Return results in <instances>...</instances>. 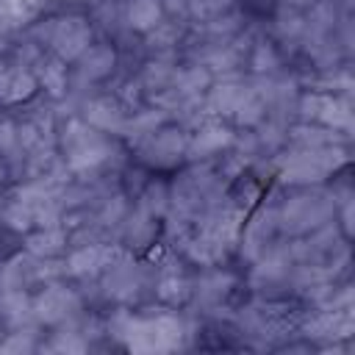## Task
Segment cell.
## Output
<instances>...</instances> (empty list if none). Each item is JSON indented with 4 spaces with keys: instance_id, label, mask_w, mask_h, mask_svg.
<instances>
[{
    "instance_id": "cell-7",
    "label": "cell",
    "mask_w": 355,
    "mask_h": 355,
    "mask_svg": "<svg viewBox=\"0 0 355 355\" xmlns=\"http://www.w3.org/2000/svg\"><path fill=\"white\" fill-rule=\"evenodd\" d=\"M144 153H147L150 161L166 166V164H172V161L180 155V136H178L175 130H164V133H158V136L144 147Z\"/></svg>"
},
{
    "instance_id": "cell-2",
    "label": "cell",
    "mask_w": 355,
    "mask_h": 355,
    "mask_svg": "<svg viewBox=\"0 0 355 355\" xmlns=\"http://www.w3.org/2000/svg\"><path fill=\"white\" fill-rule=\"evenodd\" d=\"M89 25L78 17L69 19H58V25L53 28V47L58 50L61 58H78L89 50Z\"/></svg>"
},
{
    "instance_id": "cell-18",
    "label": "cell",
    "mask_w": 355,
    "mask_h": 355,
    "mask_svg": "<svg viewBox=\"0 0 355 355\" xmlns=\"http://www.w3.org/2000/svg\"><path fill=\"white\" fill-rule=\"evenodd\" d=\"M53 347H55V349H67V352H80V349H86V344L78 341L75 333H72V336H58Z\"/></svg>"
},
{
    "instance_id": "cell-5",
    "label": "cell",
    "mask_w": 355,
    "mask_h": 355,
    "mask_svg": "<svg viewBox=\"0 0 355 355\" xmlns=\"http://www.w3.org/2000/svg\"><path fill=\"white\" fill-rule=\"evenodd\" d=\"M36 89V80L25 69H6L0 72V103H19L31 97Z\"/></svg>"
},
{
    "instance_id": "cell-15",
    "label": "cell",
    "mask_w": 355,
    "mask_h": 355,
    "mask_svg": "<svg viewBox=\"0 0 355 355\" xmlns=\"http://www.w3.org/2000/svg\"><path fill=\"white\" fill-rule=\"evenodd\" d=\"M42 80H44V86L53 92V94H61L64 89V67L58 64V61H47L44 64V69H42Z\"/></svg>"
},
{
    "instance_id": "cell-20",
    "label": "cell",
    "mask_w": 355,
    "mask_h": 355,
    "mask_svg": "<svg viewBox=\"0 0 355 355\" xmlns=\"http://www.w3.org/2000/svg\"><path fill=\"white\" fill-rule=\"evenodd\" d=\"M0 178H3V166H0Z\"/></svg>"
},
{
    "instance_id": "cell-8",
    "label": "cell",
    "mask_w": 355,
    "mask_h": 355,
    "mask_svg": "<svg viewBox=\"0 0 355 355\" xmlns=\"http://www.w3.org/2000/svg\"><path fill=\"white\" fill-rule=\"evenodd\" d=\"M108 258H111L108 250L86 247V250H80V252H75V255L69 258V272H75V275H92V272H97L100 266H108Z\"/></svg>"
},
{
    "instance_id": "cell-3",
    "label": "cell",
    "mask_w": 355,
    "mask_h": 355,
    "mask_svg": "<svg viewBox=\"0 0 355 355\" xmlns=\"http://www.w3.org/2000/svg\"><path fill=\"white\" fill-rule=\"evenodd\" d=\"M67 141H69V161L78 169L92 166V164L103 161V155H105V144L100 141V136H94V130H89L83 125H69Z\"/></svg>"
},
{
    "instance_id": "cell-16",
    "label": "cell",
    "mask_w": 355,
    "mask_h": 355,
    "mask_svg": "<svg viewBox=\"0 0 355 355\" xmlns=\"http://www.w3.org/2000/svg\"><path fill=\"white\" fill-rule=\"evenodd\" d=\"M155 125H158V114H155V111H144V114L136 116V122L122 125V130H128V136H144V133H150Z\"/></svg>"
},
{
    "instance_id": "cell-19",
    "label": "cell",
    "mask_w": 355,
    "mask_h": 355,
    "mask_svg": "<svg viewBox=\"0 0 355 355\" xmlns=\"http://www.w3.org/2000/svg\"><path fill=\"white\" fill-rule=\"evenodd\" d=\"M31 347H33V344H31V341H28V338H25V341H22V338H19V336H14V338H11V341H8V344H3V349H31Z\"/></svg>"
},
{
    "instance_id": "cell-6",
    "label": "cell",
    "mask_w": 355,
    "mask_h": 355,
    "mask_svg": "<svg viewBox=\"0 0 355 355\" xmlns=\"http://www.w3.org/2000/svg\"><path fill=\"white\" fill-rule=\"evenodd\" d=\"M86 116H89L92 125H97L103 130H111V128H122L125 125L122 122V108L111 97H100L92 105H86Z\"/></svg>"
},
{
    "instance_id": "cell-1",
    "label": "cell",
    "mask_w": 355,
    "mask_h": 355,
    "mask_svg": "<svg viewBox=\"0 0 355 355\" xmlns=\"http://www.w3.org/2000/svg\"><path fill=\"white\" fill-rule=\"evenodd\" d=\"M116 324H119L116 336L125 338L128 347L136 352H166V349H175L183 338V324L169 313L155 316V319L119 316Z\"/></svg>"
},
{
    "instance_id": "cell-4",
    "label": "cell",
    "mask_w": 355,
    "mask_h": 355,
    "mask_svg": "<svg viewBox=\"0 0 355 355\" xmlns=\"http://www.w3.org/2000/svg\"><path fill=\"white\" fill-rule=\"evenodd\" d=\"M75 311H78V300H75V294H69L64 288H47L33 302V313L42 322H61V319L72 316Z\"/></svg>"
},
{
    "instance_id": "cell-9",
    "label": "cell",
    "mask_w": 355,
    "mask_h": 355,
    "mask_svg": "<svg viewBox=\"0 0 355 355\" xmlns=\"http://www.w3.org/2000/svg\"><path fill=\"white\" fill-rule=\"evenodd\" d=\"M227 141V130L219 125H205L202 130H197L194 141H191V155H205L216 147H222Z\"/></svg>"
},
{
    "instance_id": "cell-12",
    "label": "cell",
    "mask_w": 355,
    "mask_h": 355,
    "mask_svg": "<svg viewBox=\"0 0 355 355\" xmlns=\"http://www.w3.org/2000/svg\"><path fill=\"white\" fill-rule=\"evenodd\" d=\"M158 3L155 0H133L130 3V25L133 28H153L158 22Z\"/></svg>"
},
{
    "instance_id": "cell-14",
    "label": "cell",
    "mask_w": 355,
    "mask_h": 355,
    "mask_svg": "<svg viewBox=\"0 0 355 355\" xmlns=\"http://www.w3.org/2000/svg\"><path fill=\"white\" fill-rule=\"evenodd\" d=\"M64 241V233L61 230H47V233H39L31 239V250L33 252H55Z\"/></svg>"
},
{
    "instance_id": "cell-13",
    "label": "cell",
    "mask_w": 355,
    "mask_h": 355,
    "mask_svg": "<svg viewBox=\"0 0 355 355\" xmlns=\"http://www.w3.org/2000/svg\"><path fill=\"white\" fill-rule=\"evenodd\" d=\"M186 294H189V283H186L183 277H178V275L161 277V283H158V297H161V300H166V302H180V300H186Z\"/></svg>"
},
{
    "instance_id": "cell-11",
    "label": "cell",
    "mask_w": 355,
    "mask_h": 355,
    "mask_svg": "<svg viewBox=\"0 0 355 355\" xmlns=\"http://www.w3.org/2000/svg\"><path fill=\"white\" fill-rule=\"evenodd\" d=\"M0 311L8 322L19 324L25 316H28V300L22 297L19 288H3V297H0Z\"/></svg>"
},
{
    "instance_id": "cell-10",
    "label": "cell",
    "mask_w": 355,
    "mask_h": 355,
    "mask_svg": "<svg viewBox=\"0 0 355 355\" xmlns=\"http://www.w3.org/2000/svg\"><path fill=\"white\" fill-rule=\"evenodd\" d=\"M114 67V50L111 47H92L83 55V72L89 78H103Z\"/></svg>"
},
{
    "instance_id": "cell-17",
    "label": "cell",
    "mask_w": 355,
    "mask_h": 355,
    "mask_svg": "<svg viewBox=\"0 0 355 355\" xmlns=\"http://www.w3.org/2000/svg\"><path fill=\"white\" fill-rule=\"evenodd\" d=\"M17 141H19V133L14 130V125H11V122H3V125H0V150L8 153V150H14Z\"/></svg>"
}]
</instances>
